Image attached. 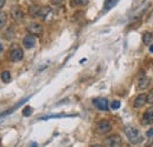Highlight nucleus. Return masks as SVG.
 Instances as JSON below:
<instances>
[{
    "mask_svg": "<svg viewBox=\"0 0 153 147\" xmlns=\"http://www.w3.org/2000/svg\"><path fill=\"white\" fill-rule=\"evenodd\" d=\"M124 132L128 139V141L133 145H137V144H140L143 141V137L140 134V132L137 128H134L132 126H127L124 128Z\"/></svg>",
    "mask_w": 153,
    "mask_h": 147,
    "instance_id": "f257e3e1",
    "label": "nucleus"
},
{
    "mask_svg": "<svg viewBox=\"0 0 153 147\" xmlns=\"http://www.w3.org/2000/svg\"><path fill=\"white\" fill-rule=\"evenodd\" d=\"M112 128V125L108 120H100L96 125V132L98 134H106Z\"/></svg>",
    "mask_w": 153,
    "mask_h": 147,
    "instance_id": "f03ea898",
    "label": "nucleus"
},
{
    "mask_svg": "<svg viewBox=\"0 0 153 147\" xmlns=\"http://www.w3.org/2000/svg\"><path fill=\"white\" fill-rule=\"evenodd\" d=\"M24 56V52L22 50L18 47V46H13L11 48V52H10V59L12 62H17V61H20Z\"/></svg>",
    "mask_w": 153,
    "mask_h": 147,
    "instance_id": "7ed1b4c3",
    "label": "nucleus"
},
{
    "mask_svg": "<svg viewBox=\"0 0 153 147\" xmlns=\"http://www.w3.org/2000/svg\"><path fill=\"white\" fill-rule=\"evenodd\" d=\"M42 31H44L42 26L38 22H30L27 26V32L33 34V36H41Z\"/></svg>",
    "mask_w": 153,
    "mask_h": 147,
    "instance_id": "20e7f679",
    "label": "nucleus"
},
{
    "mask_svg": "<svg viewBox=\"0 0 153 147\" xmlns=\"http://www.w3.org/2000/svg\"><path fill=\"white\" fill-rule=\"evenodd\" d=\"M93 105L100 111H107L108 110V101L105 98H97L93 100Z\"/></svg>",
    "mask_w": 153,
    "mask_h": 147,
    "instance_id": "39448f33",
    "label": "nucleus"
},
{
    "mask_svg": "<svg viewBox=\"0 0 153 147\" xmlns=\"http://www.w3.org/2000/svg\"><path fill=\"white\" fill-rule=\"evenodd\" d=\"M36 42H37V39H36V36L33 34H27L25 36V38L22 39V45L26 47V48H32L36 46Z\"/></svg>",
    "mask_w": 153,
    "mask_h": 147,
    "instance_id": "423d86ee",
    "label": "nucleus"
},
{
    "mask_svg": "<svg viewBox=\"0 0 153 147\" xmlns=\"http://www.w3.org/2000/svg\"><path fill=\"white\" fill-rule=\"evenodd\" d=\"M105 145H107V146H112V147H117V146H120L121 145V139H120V137L119 135H111V137H108L105 141Z\"/></svg>",
    "mask_w": 153,
    "mask_h": 147,
    "instance_id": "0eeeda50",
    "label": "nucleus"
},
{
    "mask_svg": "<svg viewBox=\"0 0 153 147\" xmlns=\"http://www.w3.org/2000/svg\"><path fill=\"white\" fill-rule=\"evenodd\" d=\"M146 102H147V94L141 93V94H139V95L135 98V100H134V107H135V108L143 107Z\"/></svg>",
    "mask_w": 153,
    "mask_h": 147,
    "instance_id": "6e6552de",
    "label": "nucleus"
},
{
    "mask_svg": "<svg viewBox=\"0 0 153 147\" xmlns=\"http://www.w3.org/2000/svg\"><path fill=\"white\" fill-rule=\"evenodd\" d=\"M150 85V79L147 76H145V74L141 73V75H139V79H138V86L140 90H145Z\"/></svg>",
    "mask_w": 153,
    "mask_h": 147,
    "instance_id": "1a4fd4ad",
    "label": "nucleus"
},
{
    "mask_svg": "<svg viewBox=\"0 0 153 147\" xmlns=\"http://www.w3.org/2000/svg\"><path fill=\"white\" fill-rule=\"evenodd\" d=\"M52 13V10L48 7V6H45V7H40L38 11V13H37V17L40 19H42V20H45V19L47 18L50 14Z\"/></svg>",
    "mask_w": 153,
    "mask_h": 147,
    "instance_id": "9d476101",
    "label": "nucleus"
},
{
    "mask_svg": "<svg viewBox=\"0 0 153 147\" xmlns=\"http://www.w3.org/2000/svg\"><path fill=\"white\" fill-rule=\"evenodd\" d=\"M153 122V108L145 111V113L143 114V124L144 125H149Z\"/></svg>",
    "mask_w": 153,
    "mask_h": 147,
    "instance_id": "9b49d317",
    "label": "nucleus"
},
{
    "mask_svg": "<svg viewBox=\"0 0 153 147\" xmlns=\"http://www.w3.org/2000/svg\"><path fill=\"white\" fill-rule=\"evenodd\" d=\"M11 13H12V18L14 19L16 21H21L24 19V13L20 11L19 8H12Z\"/></svg>",
    "mask_w": 153,
    "mask_h": 147,
    "instance_id": "f8f14e48",
    "label": "nucleus"
},
{
    "mask_svg": "<svg viewBox=\"0 0 153 147\" xmlns=\"http://www.w3.org/2000/svg\"><path fill=\"white\" fill-rule=\"evenodd\" d=\"M119 0H105L104 2V10L105 11H110L111 8H113L115 5L118 4Z\"/></svg>",
    "mask_w": 153,
    "mask_h": 147,
    "instance_id": "ddd939ff",
    "label": "nucleus"
},
{
    "mask_svg": "<svg viewBox=\"0 0 153 147\" xmlns=\"http://www.w3.org/2000/svg\"><path fill=\"white\" fill-rule=\"evenodd\" d=\"M27 100H28V98H26V99H24V100H21V101H19V102H18V104H17L16 106H13V107H11V108H10V110H8V111H6V112H4V113H2V114H1L0 117H4V115H7V114H10V113H12V112H14V111L17 110V108H18L19 106H21V105H22L24 102H26Z\"/></svg>",
    "mask_w": 153,
    "mask_h": 147,
    "instance_id": "4468645a",
    "label": "nucleus"
},
{
    "mask_svg": "<svg viewBox=\"0 0 153 147\" xmlns=\"http://www.w3.org/2000/svg\"><path fill=\"white\" fill-rule=\"evenodd\" d=\"M152 40H153V36L151 32H145V33H144V36H143V41H144L145 45L151 44Z\"/></svg>",
    "mask_w": 153,
    "mask_h": 147,
    "instance_id": "2eb2a0df",
    "label": "nucleus"
},
{
    "mask_svg": "<svg viewBox=\"0 0 153 147\" xmlns=\"http://www.w3.org/2000/svg\"><path fill=\"white\" fill-rule=\"evenodd\" d=\"M6 21H7V14H6L5 12H1V13H0V30L5 26Z\"/></svg>",
    "mask_w": 153,
    "mask_h": 147,
    "instance_id": "dca6fc26",
    "label": "nucleus"
},
{
    "mask_svg": "<svg viewBox=\"0 0 153 147\" xmlns=\"http://www.w3.org/2000/svg\"><path fill=\"white\" fill-rule=\"evenodd\" d=\"M1 80L5 81V82H8V81L11 80V73H10L8 71H4V72L1 73Z\"/></svg>",
    "mask_w": 153,
    "mask_h": 147,
    "instance_id": "f3484780",
    "label": "nucleus"
},
{
    "mask_svg": "<svg viewBox=\"0 0 153 147\" xmlns=\"http://www.w3.org/2000/svg\"><path fill=\"white\" fill-rule=\"evenodd\" d=\"M39 6H37V5H32L31 7H30V14L32 16V17H37V13H38L39 11Z\"/></svg>",
    "mask_w": 153,
    "mask_h": 147,
    "instance_id": "a211bd4d",
    "label": "nucleus"
},
{
    "mask_svg": "<svg viewBox=\"0 0 153 147\" xmlns=\"http://www.w3.org/2000/svg\"><path fill=\"white\" fill-rule=\"evenodd\" d=\"M32 107H30V106H26L24 110H22V115H25V117H28V115H31L32 114Z\"/></svg>",
    "mask_w": 153,
    "mask_h": 147,
    "instance_id": "6ab92c4d",
    "label": "nucleus"
},
{
    "mask_svg": "<svg viewBox=\"0 0 153 147\" xmlns=\"http://www.w3.org/2000/svg\"><path fill=\"white\" fill-rule=\"evenodd\" d=\"M88 2V0H73L72 4H76V6H85Z\"/></svg>",
    "mask_w": 153,
    "mask_h": 147,
    "instance_id": "aec40b11",
    "label": "nucleus"
},
{
    "mask_svg": "<svg viewBox=\"0 0 153 147\" xmlns=\"http://www.w3.org/2000/svg\"><path fill=\"white\" fill-rule=\"evenodd\" d=\"M120 105H121V104H120L119 100H114V101L111 102V108H112V110H118V108L120 107Z\"/></svg>",
    "mask_w": 153,
    "mask_h": 147,
    "instance_id": "412c9836",
    "label": "nucleus"
},
{
    "mask_svg": "<svg viewBox=\"0 0 153 147\" xmlns=\"http://www.w3.org/2000/svg\"><path fill=\"white\" fill-rule=\"evenodd\" d=\"M147 102L149 104H153V90H151L149 94H147Z\"/></svg>",
    "mask_w": 153,
    "mask_h": 147,
    "instance_id": "4be33fe9",
    "label": "nucleus"
},
{
    "mask_svg": "<svg viewBox=\"0 0 153 147\" xmlns=\"http://www.w3.org/2000/svg\"><path fill=\"white\" fill-rule=\"evenodd\" d=\"M62 1H64V0H51V2H52L53 5H61Z\"/></svg>",
    "mask_w": 153,
    "mask_h": 147,
    "instance_id": "5701e85b",
    "label": "nucleus"
},
{
    "mask_svg": "<svg viewBox=\"0 0 153 147\" xmlns=\"http://www.w3.org/2000/svg\"><path fill=\"white\" fill-rule=\"evenodd\" d=\"M146 135H147V137H152V135H153V127H152V128H150L149 131H147Z\"/></svg>",
    "mask_w": 153,
    "mask_h": 147,
    "instance_id": "b1692460",
    "label": "nucleus"
},
{
    "mask_svg": "<svg viewBox=\"0 0 153 147\" xmlns=\"http://www.w3.org/2000/svg\"><path fill=\"white\" fill-rule=\"evenodd\" d=\"M12 30H13V27H10V30H8V31H7V33H11V31H12ZM12 34H13V33H12ZM6 38H7V39H11V36H8V34H7V36H6Z\"/></svg>",
    "mask_w": 153,
    "mask_h": 147,
    "instance_id": "393cba45",
    "label": "nucleus"
},
{
    "mask_svg": "<svg viewBox=\"0 0 153 147\" xmlns=\"http://www.w3.org/2000/svg\"><path fill=\"white\" fill-rule=\"evenodd\" d=\"M5 2H6V0H0V8H1V7L5 5Z\"/></svg>",
    "mask_w": 153,
    "mask_h": 147,
    "instance_id": "a878e982",
    "label": "nucleus"
},
{
    "mask_svg": "<svg viewBox=\"0 0 153 147\" xmlns=\"http://www.w3.org/2000/svg\"><path fill=\"white\" fill-rule=\"evenodd\" d=\"M150 52H152V53H153V45H151V46H150Z\"/></svg>",
    "mask_w": 153,
    "mask_h": 147,
    "instance_id": "bb28decb",
    "label": "nucleus"
},
{
    "mask_svg": "<svg viewBox=\"0 0 153 147\" xmlns=\"http://www.w3.org/2000/svg\"><path fill=\"white\" fill-rule=\"evenodd\" d=\"M1 51H2V45L0 44V52H1Z\"/></svg>",
    "mask_w": 153,
    "mask_h": 147,
    "instance_id": "cd10ccee",
    "label": "nucleus"
}]
</instances>
